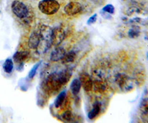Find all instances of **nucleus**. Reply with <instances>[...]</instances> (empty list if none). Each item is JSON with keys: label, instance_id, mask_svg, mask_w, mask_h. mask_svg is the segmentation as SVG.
<instances>
[{"label": "nucleus", "instance_id": "24", "mask_svg": "<svg viewBox=\"0 0 148 123\" xmlns=\"http://www.w3.org/2000/svg\"><path fill=\"white\" fill-rule=\"evenodd\" d=\"M147 59L148 60V52H147Z\"/></svg>", "mask_w": 148, "mask_h": 123}, {"label": "nucleus", "instance_id": "19", "mask_svg": "<svg viewBox=\"0 0 148 123\" xmlns=\"http://www.w3.org/2000/svg\"><path fill=\"white\" fill-rule=\"evenodd\" d=\"M62 120L64 122H71L73 121V114L71 111H66L62 114Z\"/></svg>", "mask_w": 148, "mask_h": 123}, {"label": "nucleus", "instance_id": "1", "mask_svg": "<svg viewBox=\"0 0 148 123\" xmlns=\"http://www.w3.org/2000/svg\"><path fill=\"white\" fill-rule=\"evenodd\" d=\"M62 86L59 77V73L53 72L49 74L45 78L42 84V89L45 93L51 95L52 93L59 91Z\"/></svg>", "mask_w": 148, "mask_h": 123}, {"label": "nucleus", "instance_id": "5", "mask_svg": "<svg viewBox=\"0 0 148 123\" xmlns=\"http://www.w3.org/2000/svg\"><path fill=\"white\" fill-rule=\"evenodd\" d=\"M65 38V32L62 27H56L53 28L52 37H51V43L53 45L58 46L62 44Z\"/></svg>", "mask_w": 148, "mask_h": 123}, {"label": "nucleus", "instance_id": "2", "mask_svg": "<svg viewBox=\"0 0 148 123\" xmlns=\"http://www.w3.org/2000/svg\"><path fill=\"white\" fill-rule=\"evenodd\" d=\"M38 7L42 14L51 16L59 11L60 5L57 0H42L39 2Z\"/></svg>", "mask_w": 148, "mask_h": 123}, {"label": "nucleus", "instance_id": "17", "mask_svg": "<svg viewBox=\"0 0 148 123\" xmlns=\"http://www.w3.org/2000/svg\"><path fill=\"white\" fill-rule=\"evenodd\" d=\"M3 69L5 72L7 74H10L13 72L14 69V61L10 58H8L5 60V63L3 64Z\"/></svg>", "mask_w": 148, "mask_h": 123}, {"label": "nucleus", "instance_id": "23", "mask_svg": "<svg viewBox=\"0 0 148 123\" xmlns=\"http://www.w3.org/2000/svg\"><path fill=\"white\" fill-rule=\"evenodd\" d=\"M96 20H97V14H94V15H92V16L88 19V22H87V24H88V25H91V24H94Z\"/></svg>", "mask_w": 148, "mask_h": 123}, {"label": "nucleus", "instance_id": "3", "mask_svg": "<svg viewBox=\"0 0 148 123\" xmlns=\"http://www.w3.org/2000/svg\"><path fill=\"white\" fill-rule=\"evenodd\" d=\"M12 12L20 19H27L29 16V10L27 5L18 0H15L11 5Z\"/></svg>", "mask_w": 148, "mask_h": 123}, {"label": "nucleus", "instance_id": "15", "mask_svg": "<svg viewBox=\"0 0 148 123\" xmlns=\"http://www.w3.org/2000/svg\"><path fill=\"white\" fill-rule=\"evenodd\" d=\"M82 84L79 79H75L72 81L71 84V89L74 95H77L81 89Z\"/></svg>", "mask_w": 148, "mask_h": 123}, {"label": "nucleus", "instance_id": "6", "mask_svg": "<svg viewBox=\"0 0 148 123\" xmlns=\"http://www.w3.org/2000/svg\"><path fill=\"white\" fill-rule=\"evenodd\" d=\"M82 10V6L78 2H71L64 6V11L68 16H74Z\"/></svg>", "mask_w": 148, "mask_h": 123}, {"label": "nucleus", "instance_id": "20", "mask_svg": "<svg viewBox=\"0 0 148 123\" xmlns=\"http://www.w3.org/2000/svg\"><path fill=\"white\" fill-rule=\"evenodd\" d=\"M140 35V30L138 27H132L128 32V36L131 39H136L138 38Z\"/></svg>", "mask_w": 148, "mask_h": 123}, {"label": "nucleus", "instance_id": "14", "mask_svg": "<svg viewBox=\"0 0 148 123\" xmlns=\"http://www.w3.org/2000/svg\"><path fill=\"white\" fill-rule=\"evenodd\" d=\"M76 57V53L74 51H71V52L65 53L64 56L61 61L62 64H69V63H72L75 61Z\"/></svg>", "mask_w": 148, "mask_h": 123}, {"label": "nucleus", "instance_id": "8", "mask_svg": "<svg viewBox=\"0 0 148 123\" xmlns=\"http://www.w3.org/2000/svg\"><path fill=\"white\" fill-rule=\"evenodd\" d=\"M52 30L53 28H51L50 26L42 24L39 27V33L41 36L42 41H44L45 42L51 43V37H52Z\"/></svg>", "mask_w": 148, "mask_h": 123}, {"label": "nucleus", "instance_id": "21", "mask_svg": "<svg viewBox=\"0 0 148 123\" xmlns=\"http://www.w3.org/2000/svg\"><path fill=\"white\" fill-rule=\"evenodd\" d=\"M39 66H40V63H38V64H35V65L33 66L32 69H30V71L29 72L28 79L31 80L34 78V77L36 75V72L37 70H38V68L39 67Z\"/></svg>", "mask_w": 148, "mask_h": 123}, {"label": "nucleus", "instance_id": "11", "mask_svg": "<svg viewBox=\"0 0 148 123\" xmlns=\"http://www.w3.org/2000/svg\"><path fill=\"white\" fill-rule=\"evenodd\" d=\"M65 53L66 51L63 47H56L51 52L50 59H51V61H53V62L59 61H60V60L62 59L63 57H64V55H65Z\"/></svg>", "mask_w": 148, "mask_h": 123}, {"label": "nucleus", "instance_id": "4", "mask_svg": "<svg viewBox=\"0 0 148 123\" xmlns=\"http://www.w3.org/2000/svg\"><path fill=\"white\" fill-rule=\"evenodd\" d=\"M115 80L119 87L125 92L130 91L134 87L133 81L132 80V79H130V77L124 73H119L116 74Z\"/></svg>", "mask_w": 148, "mask_h": 123}, {"label": "nucleus", "instance_id": "10", "mask_svg": "<svg viewBox=\"0 0 148 123\" xmlns=\"http://www.w3.org/2000/svg\"><path fill=\"white\" fill-rule=\"evenodd\" d=\"M41 41H42V39H41L39 32H36V31L33 32L28 39L27 44H28L29 48L32 49H37V48L39 47Z\"/></svg>", "mask_w": 148, "mask_h": 123}, {"label": "nucleus", "instance_id": "7", "mask_svg": "<svg viewBox=\"0 0 148 123\" xmlns=\"http://www.w3.org/2000/svg\"><path fill=\"white\" fill-rule=\"evenodd\" d=\"M79 80L81 82L82 86L84 91L89 92L92 89V80L88 73H82L79 76Z\"/></svg>", "mask_w": 148, "mask_h": 123}, {"label": "nucleus", "instance_id": "22", "mask_svg": "<svg viewBox=\"0 0 148 123\" xmlns=\"http://www.w3.org/2000/svg\"><path fill=\"white\" fill-rule=\"evenodd\" d=\"M102 10L104 12L107 13V14H114L115 8L114 7H113V5L109 4V5H107L106 6H104V7H103Z\"/></svg>", "mask_w": 148, "mask_h": 123}, {"label": "nucleus", "instance_id": "18", "mask_svg": "<svg viewBox=\"0 0 148 123\" xmlns=\"http://www.w3.org/2000/svg\"><path fill=\"white\" fill-rule=\"evenodd\" d=\"M139 111L141 116L148 114V98H144L141 100L139 105Z\"/></svg>", "mask_w": 148, "mask_h": 123}, {"label": "nucleus", "instance_id": "12", "mask_svg": "<svg viewBox=\"0 0 148 123\" xmlns=\"http://www.w3.org/2000/svg\"><path fill=\"white\" fill-rule=\"evenodd\" d=\"M100 111H101V103L99 102H95L92 108L89 111L88 113V118L90 120H93L99 114Z\"/></svg>", "mask_w": 148, "mask_h": 123}, {"label": "nucleus", "instance_id": "9", "mask_svg": "<svg viewBox=\"0 0 148 123\" xmlns=\"http://www.w3.org/2000/svg\"><path fill=\"white\" fill-rule=\"evenodd\" d=\"M30 57V54L27 51H17L14 55V61L17 64L18 67L23 66L24 63L27 61Z\"/></svg>", "mask_w": 148, "mask_h": 123}, {"label": "nucleus", "instance_id": "16", "mask_svg": "<svg viewBox=\"0 0 148 123\" xmlns=\"http://www.w3.org/2000/svg\"><path fill=\"white\" fill-rule=\"evenodd\" d=\"M66 99V91H63L61 93H59V95L57 96L55 102H54V105H55V107L56 108H59L60 106H62L63 105V103H64Z\"/></svg>", "mask_w": 148, "mask_h": 123}, {"label": "nucleus", "instance_id": "13", "mask_svg": "<svg viewBox=\"0 0 148 123\" xmlns=\"http://www.w3.org/2000/svg\"><path fill=\"white\" fill-rule=\"evenodd\" d=\"M58 73H59V77L63 86L69 81L70 78H71V75H72V72L70 69L62 70V71L59 72Z\"/></svg>", "mask_w": 148, "mask_h": 123}]
</instances>
